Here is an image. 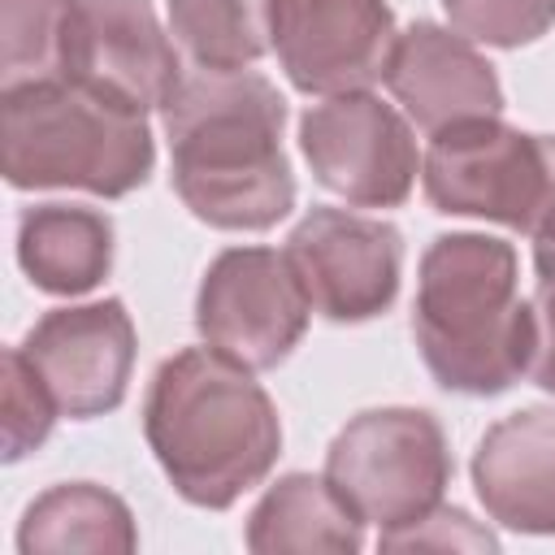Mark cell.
<instances>
[{
  "label": "cell",
  "mask_w": 555,
  "mask_h": 555,
  "mask_svg": "<svg viewBox=\"0 0 555 555\" xmlns=\"http://www.w3.org/2000/svg\"><path fill=\"white\" fill-rule=\"evenodd\" d=\"M282 95L251 69L182 74L165 100L173 186L221 230H264L286 217L295 178L282 156Z\"/></svg>",
  "instance_id": "1"
},
{
  "label": "cell",
  "mask_w": 555,
  "mask_h": 555,
  "mask_svg": "<svg viewBox=\"0 0 555 555\" xmlns=\"http://www.w3.org/2000/svg\"><path fill=\"white\" fill-rule=\"evenodd\" d=\"M147 442L199 507H230L278 460L282 425L251 369L217 347H191L160 364L143 408Z\"/></svg>",
  "instance_id": "2"
},
{
  "label": "cell",
  "mask_w": 555,
  "mask_h": 555,
  "mask_svg": "<svg viewBox=\"0 0 555 555\" xmlns=\"http://www.w3.org/2000/svg\"><path fill=\"white\" fill-rule=\"evenodd\" d=\"M416 343L447 390H507L538 351V312L516 299V251L503 238L451 234L421 260Z\"/></svg>",
  "instance_id": "3"
},
{
  "label": "cell",
  "mask_w": 555,
  "mask_h": 555,
  "mask_svg": "<svg viewBox=\"0 0 555 555\" xmlns=\"http://www.w3.org/2000/svg\"><path fill=\"white\" fill-rule=\"evenodd\" d=\"M0 152L13 186H82L95 195H126L152 169L143 113L69 78L4 91Z\"/></svg>",
  "instance_id": "4"
},
{
  "label": "cell",
  "mask_w": 555,
  "mask_h": 555,
  "mask_svg": "<svg viewBox=\"0 0 555 555\" xmlns=\"http://www.w3.org/2000/svg\"><path fill=\"white\" fill-rule=\"evenodd\" d=\"M451 477L442 429L416 408L360 412L330 447L325 481L382 538L425 520Z\"/></svg>",
  "instance_id": "5"
},
{
  "label": "cell",
  "mask_w": 555,
  "mask_h": 555,
  "mask_svg": "<svg viewBox=\"0 0 555 555\" xmlns=\"http://www.w3.org/2000/svg\"><path fill=\"white\" fill-rule=\"evenodd\" d=\"M551 139L481 117L438 130L421 169L434 208L490 217L533 234L551 195Z\"/></svg>",
  "instance_id": "6"
},
{
  "label": "cell",
  "mask_w": 555,
  "mask_h": 555,
  "mask_svg": "<svg viewBox=\"0 0 555 555\" xmlns=\"http://www.w3.org/2000/svg\"><path fill=\"white\" fill-rule=\"evenodd\" d=\"M308 295L286 260L269 247H234L212 260L199 286V334L247 369H273L308 325Z\"/></svg>",
  "instance_id": "7"
},
{
  "label": "cell",
  "mask_w": 555,
  "mask_h": 555,
  "mask_svg": "<svg viewBox=\"0 0 555 555\" xmlns=\"http://www.w3.org/2000/svg\"><path fill=\"white\" fill-rule=\"evenodd\" d=\"M299 139L317 182L364 208L408 199L421 169L408 121L369 91H343L308 108Z\"/></svg>",
  "instance_id": "8"
},
{
  "label": "cell",
  "mask_w": 555,
  "mask_h": 555,
  "mask_svg": "<svg viewBox=\"0 0 555 555\" xmlns=\"http://www.w3.org/2000/svg\"><path fill=\"white\" fill-rule=\"evenodd\" d=\"M65 78L134 113L165 108L182 82L173 43L147 0H74Z\"/></svg>",
  "instance_id": "9"
},
{
  "label": "cell",
  "mask_w": 555,
  "mask_h": 555,
  "mask_svg": "<svg viewBox=\"0 0 555 555\" xmlns=\"http://www.w3.org/2000/svg\"><path fill=\"white\" fill-rule=\"evenodd\" d=\"M395 39L386 0H273V48L299 91H364L386 78Z\"/></svg>",
  "instance_id": "10"
},
{
  "label": "cell",
  "mask_w": 555,
  "mask_h": 555,
  "mask_svg": "<svg viewBox=\"0 0 555 555\" xmlns=\"http://www.w3.org/2000/svg\"><path fill=\"white\" fill-rule=\"evenodd\" d=\"M399 234L386 221L317 208L286 238V260L330 321L377 317L399 291Z\"/></svg>",
  "instance_id": "11"
},
{
  "label": "cell",
  "mask_w": 555,
  "mask_h": 555,
  "mask_svg": "<svg viewBox=\"0 0 555 555\" xmlns=\"http://www.w3.org/2000/svg\"><path fill=\"white\" fill-rule=\"evenodd\" d=\"M22 356L35 364L65 416H100L121 403L134 364V325L117 299L48 312Z\"/></svg>",
  "instance_id": "12"
},
{
  "label": "cell",
  "mask_w": 555,
  "mask_h": 555,
  "mask_svg": "<svg viewBox=\"0 0 555 555\" xmlns=\"http://www.w3.org/2000/svg\"><path fill=\"white\" fill-rule=\"evenodd\" d=\"M386 82L395 100L408 108V117L425 126L429 134L460 126V121L499 117L503 108L499 78L486 65V56L473 48V39H464L460 30L429 26V22L395 39Z\"/></svg>",
  "instance_id": "13"
},
{
  "label": "cell",
  "mask_w": 555,
  "mask_h": 555,
  "mask_svg": "<svg viewBox=\"0 0 555 555\" xmlns=\"http://www.w3.org/2000/svg\"><path fill=\"white\" fill-rule=\"evenodd\" d=\"M473 481L499 525L555 533V412L529 408L499 421L473 455Z\"/></svg>",
  "instance_id": "14"
},
{
  "label": "cell",
  "mask_w": 555,
  "mask_h": 555,
  "mask_svg": "<svg viewBox=\"0 0 555 555\" xmlns=\"http://www.w3.org/2000/svg\"><path fill=\"white\" fill-rule=\"evenodd\" d=\"M17 260L39 291L82 295L91 291L113 260V225L74 204H43L22 217Z\"/></svg>",
  "instance_id": "15"
},
{
  "label": "cell",
  "mask_w": 555,
  "mask_h": 555,
  "mask_svg": "<svg viewBox=\"0 0 555 555\" xmlns=\"http://www.w3.org/2000/svg\"><path fill=\"white\" fill-rule=\"evenodd\" d=\"M364 520L343 503L325 477L291 473L282 477L247 525V546L260 555L282 551H360Z\"/></svg>",
  "instance_id": "16"
},
{
  "label": "cell",
  "mask_w": 555,
  "mask_h": 555,
  "mask_svg": "<svg viewBox=\"0 0 555 555\" xmlns=\"http://www.w3.org/2000/svg\"><path fill=\"white\" fill-rule=\"evenodd\" d=\"M17 546L26 555L35 551H134V525L117 494L74 481L56 486L43 499L30 503Z\"/></svg>",
  "instance_id": "17"
},
{
  "label": "cell",
  "mask_w": 555,
  "mask_h": 555,
  "mask_svg": "<svg viewBox=\"0 0 555 555\" xmlns=\"http://www.w3.org/2000/svg\"><path fill=\"white\" fill-rule=\"evenodd\" d=\"M178 43L204 69H243L273 43V0H169Z\"/></svg>",
  "instance_id": "18"
},
{
  "label": "cell",
  "mask_w": 555,
  "mask_h": 555,
  "mask_svg": "<svg viewBox=\"0 0 555 555\" xmlns=\"http://www.w3.org/2000/svg\"><path fill=\"white\" fill-rule=\"evenodd\" d=\"M74 0H0L4 35V91L65 78Z\"/></svg>",
  "instance_id": "19"
},
{
  "label": "cell",
  "mask_w": 555,
  "mask_h": 555,
  "mask_svg": "<svg viewBox=\"0 0 555 555\" xmlns=\"http://www.w3.org/2000/svg\"><path fill=\"white\" fill-rule=\"evenodd\" d=\"M56 399L43 386V377L35 373V364L22 356V347L4 351V408H0V425H4V455L22 460L30 447H39L56 421Z\"/></svg>",
  "instance_id": "20"
},
{
  "label": "cell",
  "mask_w": 555,
  "mask_h": 555,
  "mask_svg": "<svg viewBox=\"0 0 555 555\" xmlns=\"http://www.w3.org/2000/svg\"><path fill=\"white\" fill-rule=\"evenodd\" d=\"M451 26L473 43L516 48L555 22V0H442Z\"/></svg>",
  "instance_id": "21"
},
{
  "label": "cell",
  "mask_w": 555,
  "mask_h": 555,
  "mask_svg": "<svg viewBox=\"0 0 555 555\" xmlns=\"http://www.w3.org/2000/svg\"><path fill=\"white\" fill-rule=\"evenodd\" d=\"M386 551H490L494 538L486 529H477L464 512H447V507H434L425 520L399 529V533H386L382 538Z\"/></svg>",
  "instance_id": "22"
},
{
  "label": "cell",
  "mask_w": 555,
  "mask_h": 555,
  "mask_svg": "<svg viewBox=\"0 0 555 555\" xmlns=\"http://www.w3.org/2000/svg\"><path fill=\"white\" fill-rule=\"evenodd\" d=\"M533 264H538V351H533V377L538 386L555 390V234L533 238Z\"/></svg>",
  "instance_id": "23"
}]
</instances>
